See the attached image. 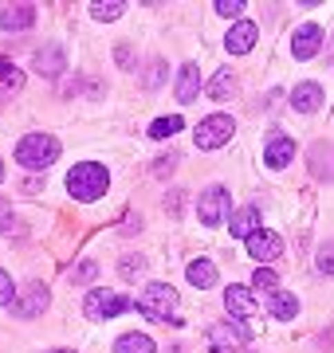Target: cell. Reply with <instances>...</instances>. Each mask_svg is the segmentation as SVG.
Returning <instances> with one entry per match:
<instances>
[{
	"label": "cell",
	"instance_id": "5",
	"mask_svg": "<svg viewBox=\"0 0 334 353\" xmlns=\"http://www.w3.org/2000/svg\"><path fill=\"white\" fill-rule=\"evenodd\" d=\"M130 310V299L118 294V290H90L87 303H83V314L87 318H118Z\"/></svg>",
	"mask_w": 334,
	"mask_h": 353
},
{
	"label": "cell",
	"instance_id": "13",
	"mask_svg": "<svg viewBox=\"0 0 334 353\" xmlns=\"http://www.w3.org/2000/svg\"><path fill=\"white\" fill-rule=\"evenodd\" d=\"M36 24V8L32 4H12V8H0V32H28Z\"/></svg>",
	"mask_w": 334,
	"mask_h": 353
},
{
	"label": "cell",
	"instance_id": "4",
	"mask_svg": "<svg viewBox=\"0 0 334 353\" xmlns=\"http://www.w3.org/2000/svg\"><path fill=\"white\" fill-rule=\"evenodd\" d=\"M228 212H232V196H228V189L213 185V189L201 192V201H197V216H201V224L217 228V224H224V220H228Z\"/></svg>",
	"mask_w": 334,
	"mask_h": 353
},
{
	"label": "cell",
	"instance_id": "3",
	"mask_svg": "<svg viewBox=\"0 0 334 353\" xmlns=\"http://www.w3.org/2000/svg\"><path fill=\"white\" fill-rule=\"evenodd\" d=\"M55 157H59V141L52 134H28L16 145V161L24 169H48V165H55Z\"/></svg>",
	"mask_w": 334,
	"mask_h": 353
},
{
	"label": "cell",
	"instance_id": "25",
	"mask_svg": "<svg viewBox=\"0 0 334 353\" xmlns=\"http://www.w3.org/2000/svg\"><path fill=\"white\" fill-rule=\"evenodd\" d=\"M252 283H256V290H279V279H275V271H271V267H259L256 275H252Z\"/></svg>",
	"mask_w": 334,
	"mask_h": 353
},
{
	"label": "cell",
	"instance_id": "17",
	"mask_svg": "<svg viewBox=\"0 0 334 353\" xmlns=\"http://www.w3.org/2000/svg\"><path fill=\"white\" fill-rule=\"evenodd\" d=\"M197 94H201V71L193 63H185L177 75V102H193Z\"/></svg>",
	"mask_w": 334,
	"mask_h": 353
},
{
	"label": "cell",
	"instance_id": "27",
	"mask_svg": "<svg viewBox=\"0 0 334 353\" xmlns=\"http://www.w3.org/2000/svg\"><path fill=\"white\" fill-rule=\"evenodd\" d=\"M118 271H122V275H126V279H134V275H141V271H146V259H141V255H126V259H122V267H118Z\"/></svg>",
	"mask_w": 334,
	"mask_h": 353
},
{
	"label": "cell",
	"instance_id": "23",
	"mask_svg": "<svg viewBox=\"0 0 334 353\" xmlns=\"http://www.w3.org/2000/svg\"><path fill=\"white\" fill-rule=\"evenodd\" d=\"M311 157H315V161H311L315 176H334V150H331V145H315Z\"/></svg>",
	"mask_w": 334,
	"mask_h": 353
},
{
	"label": "cell",
	"instance_id": "15",
	"mask_svg": "<svg viewBox=\"0 0 334 353\" xmlns=\"http://www.w3.org/2000/svg\"><path fill=\"white\" fill-rule=\"evenodd\" d=\"M291 157H295V141L283 138V134H275V138L268 141V150H264V161H268L271 169H283Z\"/></svg>",
	"mask_w": 334,
	"mask_h": 353
},
{
	"label": "cell",
	"instance_id": "7",
	"mask_svg": "<svg viewBox=\"0 0 334 353\" xmlns=\"http://www.w3.org/2000/svg\"><path fill=\"white\" fill-rule=\"evenodd\" d=\"M205 338H208V350L213 353H236L248 341V330L240 326V322H236V326H232V322H217V326H208Z\"/></svg>",
	"mask_w": 334,
	"mask_h": 353
},
{
	"label": "cell",
	"instance_id": "35",
	"mask_svg": "<svg viewBox=\"0 0 334 353\" xmlns=\"http://www.w3.org/2000/svg\"><path fill=\"white\" fill-rule=\"evenodd\" d=\"M48 353H75V350H48Z\"/></svg>",
	"mask_w": 334,
	"mask_h": 353
},
{
	"label": "cell",
	"instance_id": "6",
	"mask_svg": "<svg viewBox=\"0 0 334 353\" xmlns=\"http://www.w3.org/2000/svg\"><path fill=\"white\" fill-rule=\"evenodd\" d=\"M232 130H236V122H232L228 114H213V118H205V122L193 130L197 150H217V145H224V141L232 138Z\"/></svg>",
	"mask_w": 334,
	"mask_h": 353
},
{
	"label": "cell",
	"instance_id": "31",
	"mask_svg": "<svg viewBox=\"0 0 334 353\" xmlns=\"http://www.w3.org/2000/svg\"><path fill=\"white\" fill-rule=\"evenodd\" d=\"M8 224H12V204H8L4 196H0V232H4Z\"/></svg>",
	"mask_w": 334,
	"mask_h": 353
},
{
	"label": "cell",
	"instance_id": "19",
	"mask_svg": "<svg viewBox=\"0 0 334 353\" xmlns=\"http://www.w3.org/2000/svg\"><path fill=\"white\" fill-rule=\"evenodd\" d=\"M36 71L39 75H59V71H63V51L55 48V43L39 48L36 51Z\"/></svg>",
	"mask_w": 334,
	"mask_h": 353
},
{
	"label": "cell",
	"instance_id": "20",
	"mask_svg": "<svg viewBox=\"0 0 334 353\" xmlns=\"http://www.w3.org/2000/svg\"><path fill=\"white\" fill-rule=\"evenodd\" d=\"M115 353H157L154 338H146V334H122L115 341Z\"/></svg>",
	"mask_w": 334,
	"mask_h": 353
},
{
	"label": "cell",
	"instance_id": "1",
	"mask_svg": "<svg viewBox=\"0 0 334 353\" xmlns=\"http://www.w3.org/2000/svg\"><path fill=\"white\" fill-rule=\"evenodd\" d=\"M106 189H110V173H106V165H99V161H83L67 173V192H71L75 201H99Z\"/></svg>",
	"mask_w": 334,
	"mask_h": 353
},
{
	"label": "cell",
	"instance_id": "8",
	"mask_svg": "<svg viewBox=\"0 0 334 353\" xmlns=\"http://www.w3.org/2000/svg\"><path fill=\"white\" fill-rule=\"evenodd\" d=\"M248 255H252L259 267L275 263V259L283 255V240L275 236V232H268V228H259V232H252V236H248Z\"/></svg>",
	"mask_w": 334,
	"mask_h": 353
},
{
	"label": "cell",
	"instance_id": "9",
	"mask_svg": "<svg viewBox=\"0 0 334 353\" xmlns=\"http://www.w3.org/2000/svg\"><path fill=\"white\" fill-rule=\"evenodd\" d=\"M319 48H322V28L319 24H303V28H295V39H291V55L295 59H315L319 55Z\"/></svg>",
	"mask_w": 334,
	"mask_h": 353
},
{
	"label": "cell",
	"instance_id": "34",
	"mask_svg": "<svg viewBox=\"0 0 334 353\" xmlns=\"http://www.w3.org/2000/svg\"><path fill=\"white\" fill-rule=\"evenodd\" d=\"M173 165H177V153H173V157H169V161H166V157H161V161H157L154 169H157V173H169V169H173Z\"/></svg>",
	"mask_w": 334,
	"mask_h": 353
},
{
	"label": "cell",
	"instance_id": "16",
	"mask_svg": "<svg viewBox=\"0 0 334 353\" xmlns=\"http://www.w3.org/2000/svg\"><path fill=\"white\" fill-rule=\"evenodd\" d=\"M185 275H189V283H193L197 290H208V287H217V263H213V259H193Z\"/></svg>",
	"mask_w": 334,
	"mask_h": 353
},
{
	"label": "cell",
	"instance_id": "18",
	"mask_svg": "<svg viewBox=\"0 0 334 353\" xmlns=\"http://www.w3.org/2000/svg\"><path fill=\"white\" fill-rule=\"evenodd\" d=\"M232 90H236V75H232V67H220L217 75L208 79L205 94L208 99H217V102H224V99H232Z\"/></svg>",
	"mask_w": 334,
	"mask_h": 353
},
{
	"label": "cell",
	"instance_id": "24",
	"mask_svg": "<svg viewBox=\"0 0 334 353\" xmlns=\"http://www.w3.org/2000/svg\"><path fill=\"white\" fill-rule=\"evenodd\" d=\"M181 126H185V122H181L177 114H169V118H157L154 126H150V138H173Z\"/></svg>",
	"mask_w": 334,
	"mask_h": 353
},
{
	"label": "cell",
	"instance_id": "36",
	"mask_svg": "<svg viewBox=\"0 0 334 353\" xmlns=\"http://www.w3.org/2000/svg\"><path fill=\"white\" fill-rule=\"evenodd\" d=\"M0 181H4V161H0Z\"/></svg>",
	"mask_w": 334,
	"mask_h": 353
},
{
	"label": "cell",
	"instance_id": "11",
	"mask_svg": "<svg viewBox=\"0 0 334 353\" xmlns=\"http://www.w3.org/2000/svg\"><path fill=\"white\" fill-rule=\"evenodd\" d=\"M48 310V287H39V283H28L20 290V299H16V314L20 318H36Z\"/></svg>",
	"mask_w": 334,
	"mask_h": 353
},
{
	"label": "cell",
	"instance_id": "21",
	"mask_svg": "<svg viewBox=\"0 0 334 353\" xmlns=\"http://www.w3.org/2000/svg\"><path fill=\"white\" fill-rule=\"evenodd\" d=\"M228 228H232V236H252V232H259V212L256 208H240V212L228 220Z\"/></svg>",
	"mask_w": 334,
	"mask_h": 353
},
{
	"label": "cell",
	"instance_id": "28",
	"mask_svg": "<svg viewBox=\"0 0 334 353\" xmlns=\"http://www.w3.org/2000/svg\"><path fill=\"white\" fill-rule=\"evenodd\" d=\"M319 271H322V275H334V243H322V252H319Z\"/></svg>",
	"mask_w": 334,
	"mask_h": 353
},
{
	"label": "cell",
	"instance_id": "29",
	"mask_svg": "<svg viewBox=\"0 0 334 353\" xmlns=\"http://www.w3.org/2000/svg\"><path fill=\"white\" fill-rule=\"evenodd\" d=\"M12 303V275L0 267V306H8Z\"/></svg>",
	"mask_w": 334,
	"mask_h": 353
},
{
	"label": "cell",
	"instance_id": "10",
	"mask_svg": "<svg viewBox=\"0 0 334 353\" xmlns=\"http://www.w3.org/2000/svg\"><path fill=\"white\" fill-rule=\"evenodd\" d=\"M224 310L244 326L248 318L256 314V294H252L248 287H228V290H224Z\"/></svg>",
	"mask_w": 334,
	"mask_h": 353
},
{
	"label": "cell",
	"instance_id": "14",
	"mask_svg": "<svg viewBox=\"0 0 334 353\" xmlns=\"http://www.w3.org/2000/svg\"><path fill=\"white\" fill-rule=\"evenodd\" d=\"M291 106H295L299 114H315L322 106V87L319 83H299V87L291 90Z\"/></svg>",
	"mask_w": 334,
	"mask_h": 353
},
{
	"label": "cell",
	"instance_id": "30",
	"mask_svg": "<svg viewBox=\"0 0 334 353\" xmlns=\"http://www.w3.org/2000/svg\"><path fill=\"white\" fill-rule=\"evenodd\" d=\"M217 12L220 16H240L244 12V0H217Z\"/></svg>",
	"mask_w": 334,
	"mask_h": 353
},
{
	"label": "cell",
	"instance_id": "26",
	"mask_svg": "<svg viewBox=\"0 0 334 353\" xmlns=\"http://www.w3.org/2000/svg\"><path fill=\"white\" fill-rule=\"evenodd\" d=\"M90 16L95 20H118L122 16V4H90Z\"/></svg>",
	"mask_w": 334,
	"mask_h": 353
},
{
	"label": "cell",
	"instance_id": "12",
	"mask_svg": "<svg viewBox=\"0 0 334 353\" xmlns=\"http://www.w3.org/2000/svg\"><path fill=\"white\" fill-rule=\"evenodd\" d=\"M256 39H259V28L252 24V20H240V24H232L224 48H228L232 55H248V51L256 48Z\"/></svg>",
	"mask_w": 334,
	"mask_h": 353
},
{
	"label": "cell",
	"instance_id": "2",
	"mask_svg": "<svg viewBox=\"0 0 334 353\" xmlns=\"http://www.w3.org/2000/svg\"><path fill=\"white\" fill-rule=\"evenodd\" d=\"M138 310L154 322H181L177 314V290L169 283H150V287L138 294Z\"/></svg>",
	"mask_w": 334,
	"mask_h": 353
},
{
	"label": "cell",
	"instance_id": "33",
	"mask_svg": "<svg viewBox=\"0 0 334 353\" xmlns=\"http://www.w3.org/2000/svg\"><path fill=\"white\" fill-rule=\"evenodd\" d=\"M95 275H99V267H95V263H83L75 271V279H95Z\"/></svg>",
	"mask_w": 334,
	"mask_h": 353
},
{
	"label": "cell",
	"instance_id": "22",
	"mask_svg": "<svg viewBox=\"0 0 334 353\" xmlns=\"http://www.w3.org/2000/svg\"><path fill=\"white\" fill-rule=\"evenodd\" d=\"M268 306H271V314H275V318H295V314H299L295 294H287V290H271V294H268Z\"/></svg>",
	"mask_w": 334,
	"mask_h": 353
},
{
	"label": "cell",
	"instance_id": "32",
	"mask_svg": "<svg viewBox=\"0 0 334 353\" xmlns=\"http://www.w3.org/2000/svg\"><path fill=\"white\" fill-rule=\"evenodd\" d=\"M16 75V67H12V59H4V55H0V83H8V79Z\"/></svg>",
	"mask_w": 334,
	"mask_h": 353
}]
</instances>
